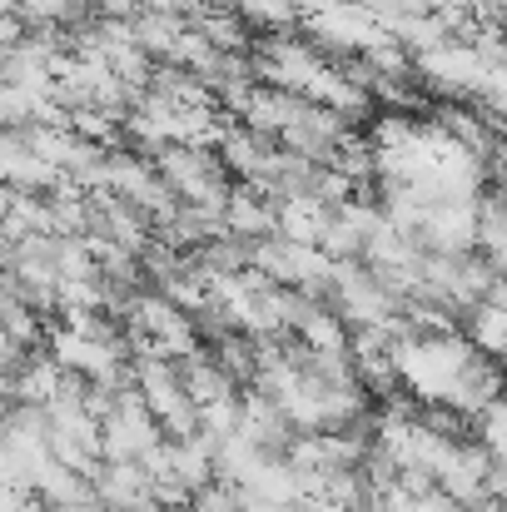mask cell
<instances>
[{"mask_svg":"<svg viewBox=\"0 0 507 512\" xmlns=\"http://www.w3.org/2000/svg\"><path fill=\"white\" fill-rule=\"evenodd\" d=\"M155 165H160L165 184L184 204H199V209H219L224 214L234 184H229V165H224L219 150H209V145H165L155 155Z\"/></svg>","mask_w":507,"mask_h":512,"instance_id":"cell-1","label":"cell"},{"mask_svg":"<svg viewBox=\"0 0 507 512\" xmlns=\"http://www.w3.org/2000/svg\"><path fill=\"white\" fill-rule=\"evenodd\" d=\"M304 35L334 55H368L378 40H388V25L353 0H329L314 15H304Z\"/></svg>","mask_w":507,"mask_h":512,"instance_id":"cell-2","label":"cell"},{"mask_svg":"<svg viewBox=\"0 0 507 512\" xmlns=\"http://www.w3.org/2000/svg\"><path fill=\"white\" fill-rule=\"evenodd\" d=\"M493 60L473 45V40H443L438 50H423L418 55V80L438 95H463V100H478L483 80H488Z\"/></svg>","mask_w":507,"mask_h":512,"instance_id":"cell-3","label":"cell"},{"mask_svg":"<svg viewBox=\"0 0 507 512\" xmlns=\"http://www.w3.org/2000/svg\"><path fill=\"white\" fill-rule=\"evenodd\" d=\"M478 229H483V204L478 199H438V204H428L418 244L428 254H473Z\"/></svg>","mask_w":507,"mask_h":512,"instance_id":"cell-4","label":"cell"},{"mask_svg":"<svg viewBox=\"0 0 507 512\" xmlns=\"http://www.w3.org/2000/svg\"><path fill=\"white\" fill-rule=\"evenodd\" d=\"M299 110H304V95H294V90H279V85H259L254 80V90L244 95V105L234 110L254 135H264V140H279L294 120H299Z\"/></svg>","mask_w":507,"mask_h":512,"instance_id":"cell-5","label":"cell"},{"mask_svg":"<svg viewBox=\"0 0 507 512\" xmlns=\"http://www.w3.org/2000/svg\"><path fill=\"white\" fill-rule=\"evenodd\" d=\"M383 219H388V214H383L378 204H363V199L338 204L334 219H329V234H324L329 259H363V249H368V239L378 234Z\"/></svg>","mask_w":507,"mask_h":512,"instance_id":"cell-6","label":"cell"},{"mask_svg":"<svg viewBox=\"0 0 507 512\" xmlns=\"http://www.w3.org/2000/svg\"><path fill=\"white\" fill-rule=\"evenodd\" d=\"M224 219H229V234H239V239H269V234H279V199L274 194H264L259 184H234V194H229V204H224Z\"/></svg>","mask_w":507,"mask_h":512,"instance_id":"cell-7","label":"cell"},{"mask_svg":"<svg viewBox=\"0 0 507 512\" xmlns=\"http://www.w3.org/2000/svg\"><path fill=\"white\" fill-rule=\"evenodd\" d=\"M329 219H334V204H329L324 194H314V189H299V194H284V199H279V234H284V239L324 244Z\"/></svg>","mask_w":507,"mask_h":512,"instance_id":"cell-8","label":"cell"},{"mask_svg":"<svg viewBox=\"0 0 507 512\" xmlns=\"http://www.w3.org/2000/svg\"><path fill=\"white\" fill-rule=\"evenodd\" d=\"M468 339L488 358H507V284H498L473 314H468Z\"/></svg>","mask_w":507,"mask_h":512,"instance_id":"cell-9","label":"cell"},{"mask_svg":"<svg viewBox=\"0 0 507 512\" xmlns=\"http://www.w3.org/2000/svg\"><path fill=\"white\" fill-rule=\"evenodd\" d=\"M214 363L239 383V388H249L254 383V373H259V343H254V334H224V339H214Z\"/></svg>","mask_w":507,"mask_h":512,"instance_id":"cell-10","label":"cell"},{"mask_svg":"<svg viewBox=\"0 0 507 512\" xmlns=\"http://www.w3.org/2000/svg\"><path fill=\"white\" fill-rule=\"evenodd\" d=\"M244 428V393H224L214 403H199V433H209L214 443L234 438Z\"/></svg>","mask_w":507,"mask_h":512,"instance_id":"cell-11","label":"cell"},{"mask_svg":"<svg viewBox=\"0 0 507 512\" xmlns=\"http://www.w3.org/2000/svg\"><path fill=\"white\" fill-rule=\"evenodd\" d=\"M478 100H483V110H488V115H493V120H498V125L507 130V60L488 70V80H483Z\"/></svg>","mask_w":507,"mask_h":512,"instance_id":"cell-12","label":"cell"},{"mask_svg":"<svg viewBox=\"0 0 507 512\" xmlns=\"http://www.w3.org/2000/svg\"><path fill=\"white\" fill-rule=\"evenodd\" d=\"M244 512H299V508L294 503H259L254 498V503H244Z\"/></svg>","mask_w":507,"mask_h":512,"instance_id":"cell-13","label":"cell"},{"mask_svg":"<svg viewBox=\"0 0 507 512\" xmlns=\"http://www.w3.org/2000/svg\"><path fill=\"white\" fill-rule=\"evenodd\" d=\"M498 160H503V170H507V140H503V150H498Z\"/></svg>","mask_w":507,"mask_h":512,"instance_id":"cell-14","label":"cell"},{"mask_svg":"<svg viewBox=\"0 0 507 512\" xmlns=\"http://www.w3.org/2000/svg\"><path fill=\"white\" fill-rule=\"evenodd\" d=\"M503 378H507V358H503Z\"/></svg>","mask_w":507,"mask_h":512,"instance_id":"cell-15","label":"cell"}]
</instances>
